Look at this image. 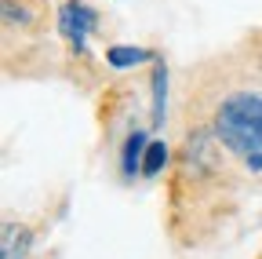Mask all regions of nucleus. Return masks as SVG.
Listing matches in <instances>:
<instances>
[{
	"label": "nucleus",
	"instance_id": "nucleus-1",
	"mask_svg": "<svg viewBox=\"0 0 262 259\" xmlns=\"http://www.w3.org/2000/svg\"><path fill=\"white\" fill-rule=\"evenodd\" d=\"M215 135L251 172H262V91H233L215 110Z\"/></svg>",
	"mask_w": 262,
	"mask_h": 259
},
{
	"label": "nucleus",
	"instance_id": "nucleus-2",
	"mask_svg": "<svg viewBox=\"0 0 262 259\" xmlns=\"http://www.w3.org/2000/svg\"><path fill=\"white\" fill-rule=\"evenodd\" d=\"M95 26H98V15L88 4H80V0H66V4L58 8V33L73 48L88 44V37L95 33Z\"/></svg>",
	"mask_w": 262,
	"mask_h": 259
},
{
	"label": "nucleus",
	"instance_id": "nucleus-3",
	"mask_svg": "<svg viewBox=\"0 0 262 259\" xmlns=\"http://www.w3.org/2000/svg\"><path fill=\"white\" fill-rule=\"evenodd\" d=\"M29 245H33V230H29V226L8 223L4 226V241H0V259H26Z\"/></svg>",
	"mask_w": 262,
	"mask_h": 259
},
{
	"label": "nucleus",
	"instance_id": "nucleus-4",
	"mask_svg": "<svg viewBox=\"0 0 262 259\" xmlns=\"http://www.w3.org/2000/svg\"><path fill=\"white\" fill-rule=\"evenodd\" d=\"M146 150H149L146 132H131V135H127V143H124V157H120V168H124V175H135V172H142V157H146Z\"/></svg>",
	"mask_w": 262,
	"mask_h": 259
},
{
	"label": "nucleus",
	"instance_id": "nucleus-5",
	"mask_svg": "<svg viewBox=\"0 0 262 259\" xmlns=\"http://www.w3.org/2000/svg\"><path fill=\"white\" fill-rule=\"evenodd\" d=\"M149 58L153 55L146 48H127V44H117V48L106 51V62L113 70H131V66H142V62H149Z\"/></svg>",
	"mask_w": 262,
	"mask_h": 259
},
{
	"label": "nucleus",
	"instance_id": "nucleus-6",
	"mask_svg": "<svg viewBox=\"0 0 262 259\" xmlns=\"http://www.w3.org/2000/svg\"><path fill=\"white\" fill-rule=\"evenodd\" d=\"M164 106H168V66H160L153 70V128L164 124Z\"/></svg>",
	"mask_w": 262,
	"mask_h": 259
},
{
	"label": "nucleus",
	"instance_id": "nucleus-7",
	"mask_svg": "<svg viewBox=\"0 0 262 259\" xmlns=\"http://www.w3.org/2000/svg\"><path fill=\"white\" fill-rule=\"evenodd\" d=\"M164 165H168V146H164V143H149V150L142 157V175L146 179H157Z\"/></svg>",
	"mask_w": 262,
	"mask_h": 259
}]
</instances>
